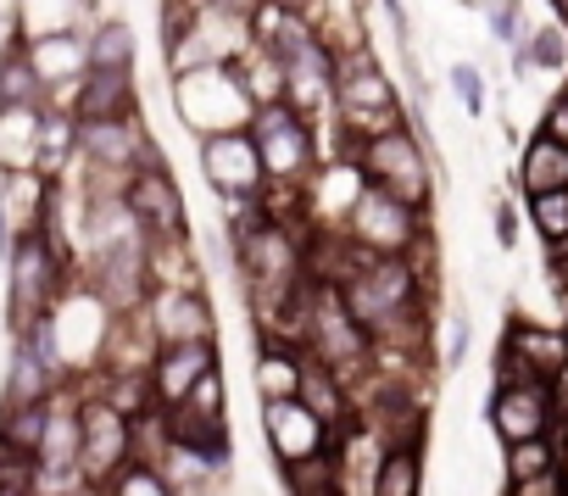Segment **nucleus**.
<instances>
[{
  "mask_svg": "<svg viewBox=\"0 0 568 496\" xmlns=\"http://www.w3.org/2000/svg\"><path fill=\"white\" fill-rule=\"evenodd\" d=\"M68 291V245L57 234V223H45L40 234H23L7 257V330L23 335L34 318H45Z\"/></svg>",
  "mask_w": 568,
  "mask_h": 496,
  "instance_id": "nucleus-1",
  "label": "nucleus"
},
{
  "mask_svg": "<svg viewBox=\"0 0 568 496\" xmlns=\"http://www.w3.org/2000/svg\"><path fill=\"white\" fill-rule=\"evenodd\" d=\"M424 280H418V263L413 257H385V252H363L357 269L341 280V296L346 307L357 313V324L368 330V341H379L385 330H396L407 313H418Z\"/></svg>",
  "mask_w": 568,
  "mask_h": 496,
  "instance_id": "nucleus-2",
  "label": "nucleus"
},
{
  "mask_svg": "<svg viewBox=\"0 0 568 496\" xmlns=\"http://www.w3.org/2000/svg\"><path fill=\"white\" fill-rule=\"evenodd\" d=\"M251 140H256L262 173L278 179V184H313V173L324 168L313 118L302 107H291V101H262L251 112Z\"/></svg>",
  "mask_w": 568,
  "mask_h": 496,
  "instance_id": "nucleus-3",
  "label": "nucleus"
},
{
  "mask_svg": "<svg viewBox=\"0 0 568 496\" xmlns=\"http://www.w3.org/2000/svg\"><path fill=\"white\" fill-rule=\"evenodd\" d=\"M173 107L179 118L195 129V134H217V129H245L256 101L240 79L234 62H206V68H190L173 79Z\"/></svg>",
  "mask_w": 568,
  "mask_h": 496,
  "instance_id": "nucleus-4",
  "label": "nucleus"
},
{
  "mask_svg": "<svg viewBox=\"0 0 568 496\" xmlns=\"http://www.w3.org/2000/svg\"><path fill=\"white\" fill-rule=\"evenodd\" d=\"M302 346H307L318 363H329L346 385H352V374L368 368V352H374V341H368V330L357 324V313L346 307L341 285H318V280H313V291H307V330H302Z\"/></svg>",
  "mask_w": 568,
  "mask_h": 496,
  "instance_id": "nucleus-5",
  "label": "nucleus"
},
{
  "mask_svg": "<svg viewBox=\"0 0 568 496\" xmlns=\"http://www.w3.org/2000/svg\"><path fill=\"white\" fill-rule=\"evenodd\" d=\"M357 168H363L368 184H379V190H390L396 201L429 212L435 179H429V151H424V140H418L413 123H402V129H390V134H374V140L357 151Z\"/></svg>",
  "mask_w": 568,
  "mask_h": 496,
  "instance_id": "nucleus-6",
  "label": "nucleus"
},
{
  "mask_svg": "<svg viewBox=\"0 0 568 496\" xmlns=\"http://www.w3.org/2000/svg\"><path fill=\"white\" fill-rule=\"evenodd\" d=\"M79 468L90 490H106L129 463H134V418L123 407H112L101 391H79Z\"/></svg>",
  "mask_w": 568,
  "mask_h": 496,
  "instance_id": "nucleus-7",
  "label": "nucleus"
},
{
  "mask_svg": "<svg viewBox=\"0 0 568 496\" xmlns=\"http://www.w3.org/2000/svg\"><path fill=\"white\" fill-rule=\"evenodd\" d=\"M341 229L363 245V252H385V257H407L413 245L429 234L418 206L396 201L390 190H379V184H368V179L357 184V195H352V206H346Z\"/></svg>",
  "mask_w": 568,
  "mask_h": 496,
  "instance_id": "nucleus-8",
  "label": "nucleus"
},
{
  "mask_svg": "<svg viewBox=\"0 0 568 496\" xmlns=\"http://www.w3.org/2000/svg\"><path fill=\"white\" fill-rule=\"evenodd\" d=\"M490 435L501 441V446H513V441H535V435H551L557 424H562V413H557V391H551V379H496V391H490Z\"/></svg>",
  "mask_w": 568,
  "mask_h": 496,
  "instance_id": "nucleus-9",
  "label": "nucleus"
},
{
  "mask_svg": "<svg viewBox=\"0 0 568 496\" xmlns=\"http://www.w3.org/2000/svg\"><path fill=\"white\" fill-rule=\"evenodd\" d=\"M262 435L278 457V468H296V463H313L324 452H341L335 429L302 402V396H273L262 402Z\"/></svg>",
  "mask_w": 568,
  "mask_h": 496,
  "instance_id": "nucleus-10",
  "label": "nucleus"
},
{
  "mask_svg": "<svg viewBox=\"0 0 568 496\" xmlns=\"http://www.w3.org/2000/svg\"><path fill=\"white\" fill-rule=\"evenodd\" d=\"M201 173H206V184H212L223 201H234V195H262L267 173H262V156H256L251 123H245V129L201 134Z\"/></svg>",
  "mask_w": 568,
  "mask_h": 496,
  "instance_id": "nucleus-11",
  "label": "nucleus"
},
{
  "mask_svg": "<svg viewBox=\"0 0 568 496\" xmlns=\"http://www.w3.org/2000/svg\"><path fill=\"white\" fill-rule=\"evenodd\" d=\"M123 206L134 212V223L151 234V240H179L190 223H184V190L173 184L168 162L156 168H134L129 184H123Z\"/></svg>",
  "mask_w": 568,
  "mask_h": 496,
  "instance_id": "nucleus-12",
  "label": "nucleus"
},
{
  "mask_svg": "<svg viewBox=\"0 0 568 496\" xmlns=\"http://www.w3.org/2000/svg\"><path fill=\"white\" fill-rule=\"evenodd\" d=\"M145 318H151L156 346H168V341H217V318H212V302L201 296V285H151Z\"/></svg>",
  "mask_w": 568,
  "mask_h": 496,
  "instance_id": "nucleus-13",
  "label": "nucleus"
},
{
  "mask_svg": "<svg viewBox=\"0 0 568 496\" xmlns=\"http://www.w3.org/2000/svg\"><path fill=\"white\" fill-rule=\"evenodd\" d=\"M568 368V335L540 324H513L496 352V379H557Z\"/></svg>",
  "mask_w": 568,
  "mask_h": 496,
  "instance_id": "nucleus-14",
  "label": "nucleus"
},
{
  "mask_svg": "<svg viewBox=\"0 0 568 496\" xmlns=\"http://www.w3.org/2000/svg\"><path fill=\"white\" fill-rule=\"evenodd\" d=\"M212 368H217V341H168V346H156V357H151L156 407H179Z\"/></svg>",
  "mask_w": 568,
  "mask_h": 496,
  "instance_id": "nucleus-15",
  "label": "nucleus"
},
{
  "mask_svg": "<svg viewBox=\"0 0 568 496\" xmlns=\"http://www.w3.org/2000/svg\"><path fill=\"white\" fill-rule=\"evenodd\" d=\"M57 107H68L79 123H84V118H129V112H140L134 68H84V79H79Z\"/></svg>",
  "mask_w": 568,
  "mask_h": 496,
  "instance_id": "nucleus-16",
  "label": "nucleus"
},
{
  "mask_svg": "<svg viewBox=\"0 0 568 496\" xmlns=\"http://www.w3.org/2000/svg\"><path fill=\"white\" fill-rule=\"evenodd\" d=\"M29 45V57H34V68H40V79H45V90H51V107L84 79V68H90V51H84V29H51V34H29L23 40Z\"/></svg>",
  "mask_w": 568,
  "mask_h": 496,
  "instance_id": "nucleus-17",
  "label": "nucleus"
},
{
  "mask_svg": "<svg viewBox=\"0 0 568 496\" xmlns=\"http://www.w3.org/2000/svg\"><path fill=\"white\" fill-rule=\"evenodd\" d=\"M68 374L29 341V335H12V357H7V396L0 402H51L57 396V385H62Z\"/></svg>",
  "mask_w": 568,
  "mask_h": 496,
  "instance_id": "nucleus-18",
  "label": "nucleus"
},
{
  "mask_svg": "<svg viewBox=\"0 0 568 496\" xmlns=\"http://www.w3.org/2000/svg\"><path fill=\"white\" fill-rule=\"evenodd\" d=\"M513 184L524 190V201L529 195H546V190H568V145L535 129L529 145H524V156H518V168H513Z\"/></svg>",
  "mask_w": 568,
  "mask_h": 496,
  "instance_id": "nucleus-19",
  "label": "nucleus"
},
{
  "mask_svg": "<svg viewBox=\"0 0 568 496\" xmlns=\"http://www.w3.org/2000/svg\"><path fill=\"white\" fill-rule=\"evenodd\" d=\"M302 363H307V346L262 341V346H256V363H251L256 396H262V402H273V396H302Z\"/></svg>",
  "mask_w": 568,
  "mask_h": 496,
  "instance_id": "nucleus-20",
  "label": "nucleus"
},
{
  "mask_svg": "<svg viewBox=\"0 0 568 496\" xmlns=\"http://www.w3.org/2000/svg\"><path fill=\"white\" fill-rule=\"evenodd\" d=\"M368 496H424V441H390L374 463Z\"/></svg>",
  "mask_w": 568,
  "mask_h": 496,
  "instance_id": "nucleus-21",
  "label": "nucleus"
},
{
  "mask_svg": "<svg viewBox=\"0 0 568 496\" xmlns=\"http://www.w3.org/2000/svg\"><path fill=\"white\" fill-rule=\"evenodd\" d=\"M0 107H51V90H45L23 34L0 51Z\"/></svg>",
  "mask_w": 568,
  "mask_h": 496,
  "instance_id": "nucleus-22",
  "label": "nucleus"
},
{
  "mask_svg": "<svg viewBox=\"0 0 568 496\" xmlns=\"http://www.w3.org/2000/svg\"><path fill=\"white\" fill-rule=\"evenodd\" d=\"M51 424V402H0V452L34 457Z\"/></svg>",
  "mask_w": 568,
  "mask_h": 496,
  "instance_id": "nucleus-23",
  "label": "nucleus"
},
{
  "mask_svg": "<svg viewBox=\"0 0 568 496\" xmlns=\"http://www.w3.org/2000/svg\"><path fill=\"white\" fill-rule=\"evenodd\" d=\"M45 107H0V168H34Z\"/></svg>",
  "mask_w": 568,
  "mask_h": 496,
  "instance_id": "nucleus-24",
  "label": "nucleus"
},
{
  "mask_svg": "<svg viewBox=\"0 0 568 496\" xmlns=\"http://www.w3.org/2000/svg\"><path fill=\"white\" fill-rule=\"evenodd\" d=\"M84 51L90 68H134V29L123 18H101L84 29Z\"/></svg>",
  "mask_w": 568,
  "mask_h": 496,
  "instance_id": "nucleus-25",
  "label": "nucleus"
},
{
  "mask_svg": "<svg viewBox=\"0 0 568 496\" xmlns=\"http://www.w3.org/2000/svg\"><path fill=\"white\" fill-rule=\"evenodd\" d=\"M562 441H557V429L551 435H535V441H513V446H501V463H507V479H535V474H551V468H562Z\"/></svg>",
  "mask_w": 568,
  "mask_h": 496,
  "instance_id": "nucleus-26",
  "label": "nucleus"
},
{
  "mask_svg": "<svg viewBox=\"0 0 568 496\" xmlns=\"http://www.w3.org/2000/svg\"><path fill=\"white\" fill-rule=\"evenodd\" d=\"M529 223H535V234L551 245V252H562L568 245V190L529 195Z\"/></svg>",
  "mask_w": 568,
  "mask_h": 496,
  "instance_id": "nucleus-27",
  "label": "nucleus"
},
{
  "mask_svg": "<svg viewBox=\"0 0 568 496\" xmlns=\"http://www.w3.org/2000/svg\"><path fill=\"white\" fill-rule=\"evenodd\" d=\"M95 496H179V490H173V479H168L156 463H140V457H134V463H129L106 490H95Z\"/></svg>",
  "mask_w": 568,
  "mask_h": 496,
  "instance_id": "nucleus-28",
  "label": "nucleus"
},
{
  "mask_svg": "<svg viewBox=\"0 0 568 496\" xmlns=\"http://www.w3.org/2000/svg\"><path fill=\"white\" fill-rule=\"evenodd\" d=\"M524 45H529L535 68H568V29L562 23H546V29L524 34Z\"/></svg>",
  "mask_w": 568,
  "mask_h": 496,
  "instance_id": "nucleus-29",
  "label": "nucleus"
},
{
  "mask_svg": "<svg viewBox=\"0 0 568 496\" xmlns=\"http://www.w3.org/2000/svg\"><path fill=\"white\" fill-rule=\"evenodd\" d=\"M452 90H457V101H463V112H468V118H485L490 90H485V73H479L474 62H457V68H452Z\"/></svg>",
  "mask_w": 568,
  "mask_h": 496,
  "instance_id": "nucleus-30",
  "label": "nucleus"
},
{
  "mask_svg": "<svg viewBox=\"0 0 568 496\" xmlns=\"http://www.w3.org/2000/svg\"><path fill=\"white\" fill-rule=\"evenodd\" d=\"M507 496H568V463L535 479H507Z\"/></svg>",
  "mask_w": 568,
  "mask_h": 496,
  "instance_id": "nucleus-31",
  "label": "nucleus"
},
{
  "mask_svg": "<svg viewBox=\"0 0 568 496\" xmlns=\"http://www.w3.org/2000/svg\"><path fill=\"white\" fill-rule=\"evenodd\" d=\"M479 12L496 29V40H518V0H479Z\"/></svg>",
  "mask_w": 568,
  "mask_h": 496,
  "instance_id": "nucleus-32",
  "label": "nucleus"
},
{
  "mask_svg": "<svg viewBox=\"0 0 568 496\" xmlns=\"http://www.w3.org/2000/svg\"><path fill=\"white\" fill-rule=\"evenodd\" d=\"M540 134H551V140H562V145H568V95H557V101L546 107V118H540Z\"/></svg>",
  "mask_w": 568,
  "mask_h": 496,
  "instance_id": "nucleus-33",
  "label": "nucleus"
},
{
  "mask_svg": "<svg viewBox=\"0 0 568 496\" xmlns=\"http://www.w3.org/2000/svg\"><path fill=\"white\" fill-rule=\"evenodd\" d=\"M496 240H501V245H513V240H518V217H513V206H507V201L496 206Z\"/></svg>",
  "mask_w": 568,
  "mask_h": 496,
  "instance_id": "nucleus-34",
  "label": "nucleus"
},
{
  "mask_svg": "<svg viewBox=\"0 0 568 496\" xmlns=\"http://www.w3.org/2000/svg\"><path fill=\"white\" fill-rule=\"evenodd\" d=\"M468 357V318H457V330H452V352H446V368H457Z\"/></svg>",
  "mask_w": 568,
  "mask_h": 496,
  "instance_id": "nucleus-35",
  "label": "nucleus"
},
{
  "mask_svg": "<svg viewBox=\"0 0 568 496\" xmlns=\"http://www.w3.org/2000/svg\"><path fill=\"white\" fill-rule=\"evenodd\" d=\"M562 307H568V245H562Z\"/></svg>",
  "mask_w": 568,
  "mask_h": 496,
  "instance_id": "nucleus-36",
  "label": "nucleus"
},
{
  "mask_svg": "<svg viewBox=\"0 0 568 496\" xmlns=\"http://www.w3.org/2000/svg\"><path fill=\"white\" fill-rule=\"evenodd\" d=\"M551 12H557V23H568V0H551Z\"/></svg>",
  "mask_w": 568,
  "mask_h": 496,
  "instance_id": "nucleus-37",
  "label": "nucleus"
},
{
  "mask_svg": "<svg viewBox=\"0 0 568 496\" xmlns=\"http://www.w3.org/2000/svg\"><path fill=\"white\" fill-rule=\"evenodd\" d=\"M562 424H568V407H562Z\"/></svg>",
  "mask_w": 568,
  "mask_h": 496,
  "instance_id": "nucleus-38",
  "label": "nucleus"
},
{
  "mask_svg": "<svg viewBox=\"0 0 568 496\" xmlns=\"http://www.w3.org/2000/svg\"><path fill=\"white\" fill-rule=\"evenodd\" d=\"M562 95H568V84H562Z\"/></svg>",
  "mask_w": 568,
  "mask_h": 496,
  "instance_id": "nucleus-39",
  "label": "nucleus"
}]
</instances>
